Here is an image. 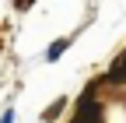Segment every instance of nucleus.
Instances as JSON below:
<instances>
[{
    "instance_id": "obj_1",
    "label": "nucleus",
    "mask_w": 126,
    "mask_h": 123,
    "mask_svg": "<svg viewBox=\"0 0 126 123\" xmlns=\"http://www.w3.org/2000/svg\"><path fill=\"white\" fill-rule=\"evenodd\" d=\"M109 78H112V81H123L126 84V53L116 60V63H112V74H109Z\"/></svg>"
},
{
    "instance_id": "obj_2",
    "label": "nucleus",
    "mask_w": 126,
    "mask_h": 123,
    "mask_svg": "<svg viewBox=\"0 0 126 123\" xmlns=\"http://www.w3.org/2000/svg\"><path fill=\"white\" fill-rule=\"evenodd\" d=\"M67 46H70L67 39H60V42H53V49H49V60H56V56H60L63 49H67Z\"/></svg>"
},
{
    "instance_id": "obj_3",
    "label": "nucleus",
    "mask_w": 126,
    "mask_h": 123,
    "mask_svg": "<svg viewBox=\"0 0 126 123\" xmlns=\"http://www.w3.org/2000/svg\"><path fill=\"white\" fill-rule=\"evenodd\" d=\"M28 4H32V0H14V7H18V11H25Z\"/></svg>"
},
{
    "instance_id": "obj_4",
    "label": "nucleus",
    "mask_w": 126,
    "mask_h": 123,
    "mask_svg": "<svg viewBox=\"0 0 126 123\" xmlns=\"http://www.w3.org/2000/svg\"><path fill=\"white\" fill-rule=\"evenodd\" d=\"M0 123H14V113H7V116H4V120H0Z\"/></svg>"
}]
</instances>
